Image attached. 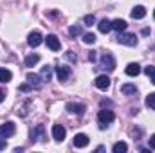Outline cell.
<instances>
[{
  "mask_svg": "<svg viewBox=\"0 0 155 153\" xmlns=\"http://www.w3.org/2000/svg\"><path fill=\"white\" fill-rule=\"evenodd\" d=\"M99 67L105 69V70H108V72H112V70L116 69V60H114L112 52H103V54H101V58H99Z\"/></svg>",
  "mask_w": 155,
  "mask_h": 153,
  "instance_id": "obj_1",
  "label": "cell"
},
{
  "mask_svg": "<svg viewBox=\"0 0 155 153\" xmlns=\"http://www.w3.org/2000/svg\"><path fill=\"white\" fill-rule=\"evenodd\" d=\"M117 41H119L121 45H126V47H135V45H137V36L132 34V33H119Z\"/></svg>",
  "mask_w": 155,
  "mask_h": 153,
  "instance_id": "obj_2",
  "label": "cell"
},
{
  "mask_svg": "<svg viewBox=\"0 0 155 153\" xmlns=\"http://www.w3.org/2000/svg\"><path fill=\"white\" fill-rule=\"evenodd\" d=\"M97 119H99V124H101V128H105V126H108L114 119H116V115L112 110H99V114H97Z\"/></svg>",
  "mask_w": 155,
  "mask_h": 153,
  "instance_id": "obj_3",
  "label": "cell"
},
{
  "mask_svg": "<svg viewBox=\"0 0 155 153\" xmlns=\"http://www.w3.org/2000/svg\"><path fill=\"white\" fill-rule=\"evenodd\" d=\"M15 132H16V126H15V122H4V124H0V139H9L11 135H15Z\"/></svg>",
  "mask_w": 155,
  "mask_h": 153,
  "instance_id": "obj_4",
  "label": "cell"
},
{
  "mask_svg": "<svg viewBox=\"0 0 155 153\" xmlns=\"http://www.w3.org/2000/svg\"><path fill=\"white\" fill-rule=\"evenodd\" d=\"M31 141H33V142H35V141H40V142L45 141V126H43V124H36V126L31 130Z\"/></svg>",
  "mask_w": 155,
  "mask_h": 153,
  "instance_id": "obj_5",
  "label": "cell"
},
{
  "mask_svg": "<svg viewBox=\"0 0 155 153\" xmlns=\"http://www.w3.org/2000/svg\"><path fill=\"white\" fill-rule=\"evenodd\" d=\"M27 81H29V85L33 86V90H35V88L40 90V88L43 86V83H45V81L41 79L40 74H33V72H29V74H27Z\"/></svg>",
  "mask_w": 155,
  "mask_h": 153,
  "instance_id": "obj_6",
  "label": "cell"
},
{
  "mask_svg": "<svg viewBox=\"0 0 155 153\" xmlns=\"http://www.w3.org/2000/svg\"><path fill=\"white\" fill-rule=\"evenodd\" d=\"M65 135H67V132H65V128H63L61 124H54V126H52V139H54L56 142H61V141L65 139Z\"/></svg>",
  "mask_w": 155,
  "mask_h": 153,
  "instance_id": "obj_7",
  "label": "cell"
},
{
  "mask_svg": "<svg viewBox=\"0 0 155 153\" xmlns=\"http://www.w3.org/2000/svg\"><path fill=\"white\" fill-rule=\"evenodd\" d=\"M45 43H47V47H49L51 50H54V52H58V50L61 49L60 40H58V36H54V34H49V36L45 38Z\"/></svg>",
  "mask_w": 155,
  "mask_h": 153,
  "instance_id": "obj_8",
  "label": "cell"
},
{
  "mask_svg": "<svg viewBox=\"0 0 155 153\" xmlns=\"http://www.w3.org/2000/svg\"><path fill=\"white\" fill-rule=\"evenodd\" d=\"M110 77L108 76H97L96 77V81H94V85L99 88V90H108L110 88Z\"/></svg>",
  "mask_w": 155,
  "mask_h": 153,
  "instance_id": "obj_9",
  "label": "cell"
},
{
  "mask_svg": "<svg viewBox=\"0 0 155 153\" xmlns=\"http://www.w3.org/2000/svg\"><path fill=\"white\" fill-rule=\"evenodd\" d=\"M67 112H71V114H76V115H83L85 114V105H81V103H67Z\"/></svg>",
  "mask_w": 155,
  "mask_h": 153,
  "instance_id": "obj_10",
  "label": "cell"
},
{
  "mask_svg": "<svg viewBox=\"0 0 155 153\" xmlns=\"http://www.w3.org/2000/svg\"><path fill=\"white\" fill-rule=\"evenodd\" d=\"M41 33H38V31H33L29 36H27V43H29V47H38L40 43H41Z\"/></svg>",
  "mask_w": 155,
  "mask_h": 153,
  "instance_id": "obj_11",
  "label": "cell"
},
{
  "mask_svg": "<svg viewBox=\"0 0 155 153\" xmlns=\"http://www.w3.org/2000/svg\"><path fill=\"white\" fill-rule=\"evenodd\" d=\"M74 146L76 148H87L88 146V137L85 133H76L74 135Z\"/></svg>",
  "mask_w": 155,
  "mask_h": 153,
  "instance_id": "obj_12",
  "label": "cell"
},
{
  "mask_svg": "<svg viewBox=\"0 0 155 153\" xmlns=\"http://www.w3.org/2000/svg\"><path fill=\"white\" fill-rule=\"evenodd\" d=\"M56 76H58V79L63 83V81H67L69 76H71V69H69V67H56Z\"/></svg>",
  "mask_w": 155,
  "mask_h": 153,
  "instance_id": "obj_13",
  "label": "cell"
},
{
  "mask_svg": "<svg viewBox=\"0 0 155 153\" xmlns=\"http://www.w3.org/2000/svg\"><path fill=\"white\" fill-rule=\"evenodd\" d=\"M144 16H146V7H144V5H135V7L132 9V18L141 20V18H144Z\"/></svg>",
  "mask_w": 155,
  "mask_h": 153,
  "instance_id": "obj_14",
  "label": "cell"
},
{
  "mask_svg": "<svg viewBox=\"0 0 155 153\" xmlns=\"http://www.w3.org/2000/svg\"><path fill=\"white\" fill-rule=\"evenodd\" d=\"M124 72H126V76H132V77L137 76V74L141 72V65H139V63H128V67H126Z\"/></svg>",
  "mask_w": 155,
  "mask_h": 153,
  "instance_id": "obj_15",
  "label": "cell"
},
{
  "mask_svg": "<svg viewBox=\"0 0 155 153\" xmlns=\"http://www.w3.org/2000/svg\"><path fill=\"white\" fill-rule=\"evenodd\" d=\"M97 29H99V33H103V34H107L110 29H112V22L110 20H107V18H103L99 24H97Z\"/></svg>",
  "mask_w": 155,
  "mask_h": 153,
  "instance_id": "obj_16",
  "label": "cell"
},
{
  "mask_svg": "<svg viewBox=\"0 0 155 153\" xmlns=\"http://www.w3.org/2000/svg\"><path fill=\"white\" fill-rule=\"evenodd\" d=\"M121 92H123L124 96H135V94H137V88H135V85L126 83V85H123V86H121Z\"/></svg>",
  "mask_w": 155,
  "mask_h": 153,
  "instance_id": "obj_17",
  "label": "cell"
},
{
  "mask_svg": "<svg viewBox=\"0 0 155 153\" xmlns=\"http://www.w3.org/2000/svg\"><path fill=\"white\" fill-rule=\"evenodd\" d=\"M40 76L41 79L47 83V81H51V77H52V67H49V65H45V67H41V72H40Z\"/></svg>",
  "mask_w": 155,
  "mask_h": 153,
  "instance_id": "obj_18",
  "label": "cell"
},
{
  "mask_svg": "<svg viewBox=\"0 0 155 153\" xmlns=\"http://www.w3.org/2000/svg\"><path fill=\"white\" fill-rule=\"evenodd\" d=\"M112 29L117 31V33H123V31L126 29V22H124V20H121V18H117V20L112 22Z\"/></svg>",
  "mask_w": 155,
  "mask_h": 153,
  "instance_id": "obj_19",
  "label": "cell"
},
{
  "mask_svg": "<svg viewBox=\"0 0 155 153\" xmlns=\"http://www.w3.org/2000/svg\"><path fill=\"white\" fill-rule=\"evenodd\" d=\"M38 61H40V56H38V54H29V56L25 58V67H35Z\"/></svg>",
  "mask_w": 155,
  "mask_h": 153,
  "instance_id": "obj_20",
  "label": "cell"
},
{
  "mask_svg": "<svg viewBox=\"0 0 155 153\" xmlns=\"http://www.w3.org/2000/svg\"><path fill=\"white\" fill-rule=\"evenodd\" d=\"M11 70H7V69H0V83H7V81H11Z\"/></svg>",
  "mask_w": 155,
  "mask_h": 153,
  "instance_id": "obj_21",
  "label": "cell"
},
{
  "mask_svg": "<svg viewBox=\"0 0 155 153\" xmlns=\"http://www.w3.org/2000/svg\"><path fill=\"white\" fill-rule=\"evenodd\" d=\"M128 150V144L126 142H116L114 146H112V151L114 153H124Z\"/></svg>",
  "mask_w": 155,
  "mask_h": 153,
  "instance_id": "obj_22",
  "label": "cell"
},
{
  "mask_svg": "<svg viewBox=\"0 0 155 153\" xmlns=\"http://www.w3.org/2000/svg\"><path fill=\"white\" fill-rule=\"evenodd\" d=\"M69 33H71L72 38H76V36H81V34H83V29H81V25H72V27L69 29Z\"/></svg>",
  "mask_w": 155,
  "mask_h": 153,
  "instance_id": "obj_23",
  "label": "cell"
},
{
  "mask_svg": "<svg viewBox=\"0 0 155 153\" xmlns=\"http://www.w3.org/2000/svg\"><path fill=\"white\" fill-rule=\"evenodd\" d=\"M83 41H85L87 45L96 43V34H94V33H85V34H83Z\"/></svg>",
  "mask_w": 155,
  "mask_h": 153,
  "instance_id": "obj_24",
  "label": "cell"
},
{
  "mask_svg": "<svg viewBox=\"0 0 155 153\" xmlns=\"http://www.w3.org/2000/svg\"><path fill=\"white\" fill-rule=\"evenodd\" d=\"M144 72H146V76L150 77V81L155 85V67H152V65H148L146 69H144Z\"/></svg>",
  "mask_w": 155,
  "mask_h": 153,
  "instance_id": "obj_25",
  "label": "cell"
},
{
  "mask_svg": "<svg viewBox=\"0 0 155 153\" xmlns=\"http://www.w3.org/2000/svg\"><path fill=\"white\" fill-rule=\"evenodd\" d=\"M146 106H148V108H152V110H155V92H153V94H150V96L146 97Z\"/></svg>",
  "mask_w": 155,
  "mask_h": 153,
  "instance_id": "obj_26",
  "label": "cell"
},
{
  "mask_svg": "<svg viewBox=\"0 0 155 153\" xmlns=\"http://www.w3.org/2000/svg\"><path fill=\"white\" fill-rule=\"evenodd\" d=\"M83 22H85V25H94V24H96V16H94V15H87V16L83 18Z\"/></svg>",
  "mask_w": 155,
  "mask_h": 153,
  "instance_id": "obj_27",
  "label": "cell"
},
{
  "mask_svg": "<svg viewBox=\"0 0 155 153\" xmlns=\"http://www.w3.org/2000/svg\"><path fill=\"white\" fill-rule=\"evenodd\" d=\"M29 90H33L31 85H27V83L25 85H20V92H29Z\"/></svg>",
  "mask_w": 155,
  "mask_h": 153,
  "instance_id": "obj_28",
  "label": "cell"
},
{
  "mask_svg": "<svg viewBox=\"0 0 155 153\" xmlns=\"http://www.w3.org/2000/svg\"><path fill=\"white\" fill-rule=\"evenodd\" d=\"M150 148H152V150H155V133L150 137Z\"/></svg>",
  "mask_w": 155,
  "mask_h": 153,
  "instance_id": "obj_29",
  "label": "cell"
},
{
  "mask_svg": "<svg viewBox=\"0 0 155 153\" xmlns=\"http://www.w3.org/2000/svg\"><path fill=\"white\" fill-rule=\"evenodd\" d=\"M88 60H90V61H96V52H94V50L88 54Z\"/></svg>",
  "mask_w": 155,
  "mask_h": 153,
  "instance_id": "obj_30",
  "label": "cell"
},
{
  "mask_svg": "<svg viewBox=\"0 0 155 153\" xmlns=\"http://www.w3.org/2000/svg\"><path fill=\"white\" fill-rule=\"evenodd\" d=\"M5 148V142H4V139H0V150H4Z\"/></svg>",
  "mask_w": 155,
  "mask_h": 153,
  "instance_id": "obj_31",
  "label": "cell"
},
{
  "mask_svg": "<svg viewBox=\"0 0 155 153\" xmlns=\"http://www.w3.org/2000/svg\"><path fill=\"white\" fill-rule=\"evenodd\" d=\"M4 99H5V94H4V92H2V90H0V103H2V101H4Z\"/></svg>",
  "mask_w": 155,
  "mask_h": 153,
  "instance_id": "obj_32",
  "label": "cell"
},
{
  "mask_svg": "<svg viewBox=\"0 0 155 153\" xmlns=\"http://www.w3.org/2000/svg\"><path fill=\"white\" fill-rule=\"evenodd\" d=\"M153 18H155V11H153Z\"/></svg>",
  "mask_w": 155,
  "mask_h": 153,
  "instance_id": "obj_33",
  "label": "cell"
}]
</instances>
